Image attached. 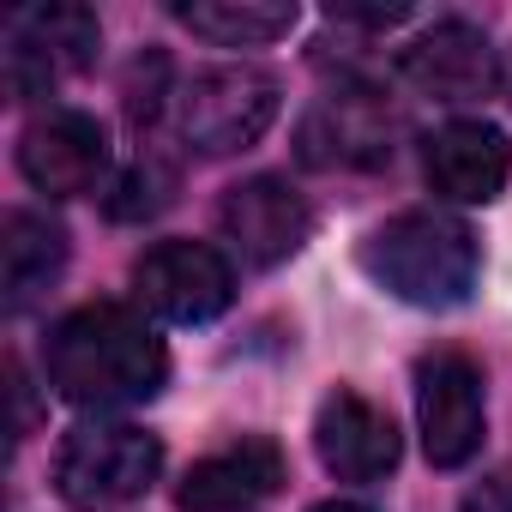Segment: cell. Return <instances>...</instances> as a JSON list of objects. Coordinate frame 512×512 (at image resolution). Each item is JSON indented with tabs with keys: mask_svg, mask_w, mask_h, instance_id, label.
<instances>
[{
	"mask_svg": "<svg viewBox=\"0 0 512 512\" xmlns=\"http://www.w3.org/2000/svg\"><path fill=\"white\" fill-rule=\"evenodd\" d=\"M43 380L79 410H127L169 386V344L121 302H85L49 326Z\"/></svg>",
	"mask_w": 512,
	"mask_h": 512,
	"instance_id": "6da1fadb",
	"label": "cell"
},
{
	"mask_svg": "<svg viewBox=\"0 0 512 512\" xmlns=\"http://www.w3.org/2000/svg\"><path fill=\"white\" fill-rule=\"evenodd\" d=\"M356 260L386 296H398L410 308H458L476 290L482 247H476L464 217L434 211V205H410V211L386 217L380 229H368Z\"/></svg>",
	"mask_w": 512,
	"mask_h": 512,
	"instance_id": "7a4b0ae2",
	"label": "cell"
},
{
	"mask_svg": "<svg viewBox=\"0 0 512 512\" xmlns=\"http://www.w3.org/2000/svg\"><path fill=\"white\" fill-rule=\"evenodd\" d=\"M163 470V440L133 422H79L55 446V494L67 506L103 512L139 500Z\"/></svg>",
	"mask_w": 512,
	"mask_h": 512,
	"instance_id": "3957f363",
	"label": "cell"
},
{
	"mask_svg": "<svg viewBox=\"0 0 512 512\" xmlns=\"http://www.w3.org/2000/svg\"><path fill=\"white\" fill-rule=\"evenodd\" d=\"M278 109H284V85L266 67H211L181 85L175 127H181L187 151L229 157V151L260 145L266 127L278 121Z\"/></svg>",
	"mask_w": 512,
	"mask_h": 512,
	"instance_id": "277c9868",
	"label": "cell"
},
{
	"mask_svg": "<svg viewBox=\"0 0 512 512\" xmlns=\"http://www.w3.org/2000/svg\"><path fill=\"white\" fill-rule=\"evenodd\" d=\"M416 428L434 470H458L482 452V428H488L482 368L464 350H428L416 362Z\"/></svg>",
	"mask_w": 512,
	"mask_h": 512,
	"instance_id": "5b68a950",
	"label": "cell"
},
{
	"mask_svg": "<svg viewBox=\"0 0 512 512\" xmlns=\"http://www.w3.org/2000/svg\"><path fill=\"white\" fill-rule=\"evenodd\" d=\"M133 290L157 320L205 326L235 302V266L211 241H157L133 266Z\"/></svg>",
	"mask_w": 512,
	"mask_h": 512,
	"instance_id": "8992f818",
	"label": "cell"
},
{
	"mask_svg": "<svg viewBox=\"0 0 512 512\" xmlns=\"http://www.w3.org/2000/svg\"><path fill=\"white\" fill-rule=\"evenodd\" d=\"M97 19L85 7H25L7 19V91L49 97L67 73H85L97 61Z\"/></svg>",
	"mask_w": 512,
	"mask_h": 512,
	"instance_id": "52a82bcc",
	"label": "cell"
},
{
	"mask_svg": "<svg viewBox=\"0 0 512 512\" xmlns=\"http://www.w3.org/2000/svg\"><path fill=\"white\" fill-rule=\"evenodd\" d=\"M217 223L229 235V247L241 253L247 266H284L290 253L308 247L314 235V205L284 181V175H247L223 193L217 205Z\"/></svg>",
	"mask_w": 512,
	"mask_h": 512,
	"instance_id": "ba28073f",
	"label": "cell"
},
{
	"mask_svg": "<svg viewBox=\"0 0 512 512\" xmlns=\"http://www.w3.org/2000/svg\"><path fill=\"white\" fill-rule=\"evenodd\" d=\"M109 169V133L85 109H49L19 133V175L49 199H79Z\"/></svg>",
	"mask_w": 512,
	"mask_h": 512,
	"instance_id": "9c48e42d",
	"label": "cell"
},
{
	"mask_svg": "<svg viewBox=\"0 0 512 512\" xmlns=\"http://www.w3.org/2000/svg\"><path fill=\"white\" fill-rule=\"evenodd\" d=\"M398 73L410 91H422L434 103H470L500 85L494 43L470 19H434L410 49H398Z\"/></svg>",
	"mask_w": 512,
	"mask_h": 512,
	"instance_id": "30bf717a",
	"label": "cell"
},
{
	"mask_svg": "<svg viewBox=\"0 0 512 512\" xmlns=\"http://www.w3.org/2000/svg\"><path fill=\"white\" fill-rule=\"evenodd\" d=\"M422 175L452 205H488L512 181V139L494 121H446L422 145Z\"/></svg>",
	"mask_w": 512,
	"mask_h": 512,
	"instance_id": "8fae6325",
	"label": "cell"
},
{
	"mask_svg": "<svg viewBox=\"0 0 512 512\" xmlns=\"http://www.w3.org/2000/svg\"><path fill=\"white\" fill-rule=\"evenodd\" d=\"M314 452H320V464H326L338 482H380V476L398 464L404 440H398L392 416H386L374 398L338 386V392H326L320 410H314Z\"/></svg>",
	"mask_w": 512,
	"mask_h": 512,
	"instance_id": "7c38bea8",
	"label": "cell"
},
{
	"mask_svg": "<svg viewBox=\"0 0 512 512\" xmlns=\"http://www.w3.org/2000/svg\"><path fill=\"white\" fill-rule=\"evenodd\" d=\"M302 163L314 169H380L392 163V115L374 91L344 85L302 121Z\"/></svg>",
	"mask_w": 512,
	"mask_h": 512,
	"instance_id": "4fadbf2b",
	"label": "cell"
},
{
	"mask_svg": "<svg viewBox=\"0 0 512 512\" xmlns=\"http://www.w3.org/2000/svg\"><path fill=\"white\" fill-rule=\"evenodd\" d=\"M284 488V452L278 440L266 434H241L217 452H205L187 482H181V506L187 512H247V506H260Z\"/></svg>",
	"mask_w": 512,
	"mask_h": 512,
	"instance_id": "5bb4252c",
	"label": "cell"
},
{
	"mask_svg": "<svg viewBox=\"0 0 512 512\" xmlns=\"http://www.w3.org/2000/svg\"><path fill=\"white\" fill-rule=\"evenodd\" d=\"M67 229L43 211H7L0 223V278H7V308H31L61 272H67Z\"/></svg>",
	"mask_w": 512,
	"mask_h": 512,
	"instance_id": "9a60e30c",
	"label": "cell"
},
{
	"mask_svg": "<svg viewBox=\"0 0 512 512\" xmlns=\"http://www.w3.org/2000/svg\"><path fill=\"white\" fill-rule=\"evenodd\" d=\"M175 19L217 49H260L290 37L302 13L290 0H193V7H175Z\"/></svg>",
	"mask_w": 512,
	"mask_h": 512,
	"instance_id": "2e32d148",
	"label": "cell"
},
{
	"mask_svg": "<svg viewBox=\"0 0 512 512\" xmlns=\"http://www.w3.org/2000/svg\"><path fill=\"white\" fill-rule=\"evenodd\" d=\"M169 193H175V169H163L157 157H139V163L121 175V187H115V199H109V217H121V223L157 217V211L169 205Z\"/></svg>",
	"mask_w": 512,
	"mask_h": 512,
	"instance_id": "e0dca14e",
	"label": "cell"
},
{
	"mask_svg": "<svg viewBox=\"0 0 512 512\" xmlns=\"http://www.w3.org/2000/svg\"><path fill=\"white\" fill-rule=\"evenodd\" d=\"M326 19H332V25H356V31H392V25L410 19V7H368V13H362V7H332Z\"/></svg>",
	"mask_w": 512,
	"mask_h": 512,
	"instance_id": "ac0fdd59",
	"label": "cell"
},
{
	"mask_svg": "<svg viewBox=\"0 0 512 512\" xmlns=\"http://www.w3.org/2000/svg\"><path fill=\"white\" fill-rule=\"evenodd\" d=\"M314 512H374V506H356V500H320Z\"/></svg>",
	"mask_w": 512,
	"mask_h": 512,
	"instance_id": "d6986e66",
	"label": "cell"
}]
</instances>
